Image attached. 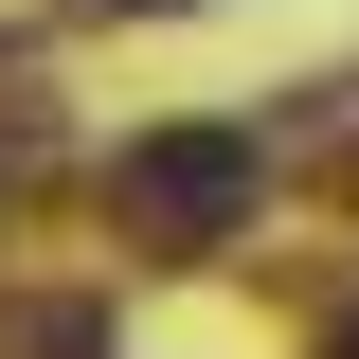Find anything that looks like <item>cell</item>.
I'll list each match as a JSON object with an SVG mask.
<instances>
[{
	"label": "cell",
	"instance_id": "2",
	"mask_svg": "<svg viewBox=\"0 0 359 359\" xmlns=\"http://www.w3.org/2000/svg\"><path fill=\"white\" fill-rule=\"evenodd\" d=\"M108 18H180V0H108Z\"/></svg>",
	"mask_w": 359,
	"mask_h": 359
},
{
	"label": "cell",
	"instance_id": "1",
	"mask_svg": "<svg viewBox=\"0 0 359 359\" xmlns=\"http://www.w3.org/2000/svg\"><path fill=\"white\" fill-rule=\"evenodd\" d=\"M252 198H269V126H144L126 162H108L126 252H233Z\"/></svg>",
	"mask_w": 359,
	"mask_h": 359
}]
</instances>
